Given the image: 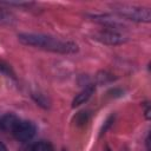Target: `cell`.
<instances>
[{"instance_id":"cell-7","label":"cell","mask_w":151,"mask_h":151,"mask_svg":"<svg viewBox=\"0 0 151 151\" xmlns=\"http://www.w3.org/2000/svg\"><path fill=\"white\" fill-rule=\"evenodd\" d=\"M31 151H53V150H52V146H51L50 143H47V142H39V143L33 145Z\"/></svg>"},{"instance_id":"cell-3","label":"cell","mask_w":151,"mask_h":151,"mask_svg":"<svg viewBox=\"0 0 151 151\" xmlns=\"http://www.w3.org/2000/svg\"><path fill=\"white\" fill-rule=\"evenodd\" d=\"M12 133L14 134V137L20 140V142H27L29 139L33 138V136L35 134V126L27 120H20L17 123V125L14 126Z\"/></svg>"},{"instance_id":"cell-8","label":"cell","mask_w":151,"mask_h":151,"mask_svg":"<svg viewBox=\"0 0 151 151\" xmlns=\"http://www.w3.org/2000/svg\"><path fill=\"white\" fill-rule=\"evenodd\" d=\"M0 151H7V149H6V146L2 144V143H0Z\"/></svg>"},{"instance_id":"cell-2","label":"cell","mask_w":151,"mask_h":151,"mask_svg":"<svg viewBox=\"0 0 151 151\" xmlns=\"http://www.w3.org/2000/svg\"><path fill=\"white\" fill-rule=\"evenodd\" d=\"M116 11L123 15L124 18L136 20V21H150L151 14L147 8L138 7V6H131V5H119L114 7Z\"/></svg>"},{"instance_id":"cell-1","label":"cell","mask_w":151,"mask_h":151,"mask_svg":"<svg viewBox=\"0 0 151 151\" xmlns=\"http://www.w3.org/2000/svg\"><path fill=\"white\" fill-rule=\"evenodd\" d=\"M19 40L25 45L35 46L39 48L60 52V53H73L77 51V45L71 41H64L50 35L37 34V33H22L19 34Z\"/></svg>"},{"instance_id":"cell-9","label":"cell","mask_w":151,"mask_h":151,"mask_svg":"<svg viewBox=\"0 0 151 151\" xmlns=\"http://www.w3.org/2000/svg\"><path fill=\"white\" fill-rule=\"evenodd\" d=\"M63 151H66V150H63Z\"/></svg>"},{"instance_id":"cell-6","label":"cell","mask_w":151,"mask_h":151,"mask_svg":"<svg viewBox=\"0 0 151 151\" xmlns=\"http://www.w3.org/2000/svg\"><path fill=\"white\" fill-rule=\"evenodd\" d=\"M92 92H93V87H92V86L86 87L84 91H81L79 94H77V97H76L74 100H73V106H78V105L85 103V101L91 97Z\"/></svg>"},{"instance_id":"cell-5","label":"cell","mask_w":151,"mask_h":151,"mask_svg":"<svg viewBox=\"0 0 151 151\" xmlns=\"http://www.w3.org/2000/svg\"><path fill=\"white\" fill-rule=\"evenodd\" d=\"M18 122H19V119H18L14 114H9V113H8V114L4 116L2 119L0 120V126H1L2 130H5V131H11V132H12Z\"/></svg>"},{"instance_id":"cell-4","label":"cell","mask_w":151,"mask_h":151,"mask_svg":"<svg viewBox=\"0 0 151 151\" xmlns=\"http://www.w3.org/2000/svg\"><path fill=\"white\" fill-rule=\"evenodd\" d=\"M97 39L100 40L101 42L110 44V45L120 44V42H123L125 40L122 34H119L117 32H113V31H104V32H100V33H98Z\"/></svg>"}]
</instances>
